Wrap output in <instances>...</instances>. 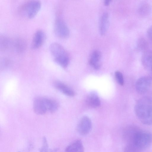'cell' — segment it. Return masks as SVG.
<instances>
[{"instance_id": "4fadbf2b", "label": "cell", "mask_w": 152, "mask_h": 152, "mask_svg": "<svg viewBox=\"0 0 152 152\" xmlns=\"http://www.w3.org/2000/svg\"><path fill=\"white\" fill-rule=\"evenodd\" d=\"M66 152H84V148L81 140H76L68 145Z\"/></svg>"}, {"instance_id": "484cf974", "label": "cell", "mask_w": 152, "mask_h": 152, "mask_svg": "<svg viewBox=\"0 0 152 152\" xmlns=\"http://www.w3.org/2000/svg\"><path fill=\"white\" fill-rule=\"evenodd\" d=\"M147 34L149 39L152 41V26L148 29Z\"/></svg>"}, {"instance_id": "52a82bcc", "label": "cell", "mask_w": 152, "mask_h": 152, "mask_svg": "<svg viewBox=\"0 0 152 152\" xmlns=\"http://www.w3.org/2000/svg\"><path fill=\"white\" fill-rule=\"evenodd\" d=\"M152 85V79L148 76H144L139 78L135 85L136 91L139 94H144Z\"/></svg>"}, {"instance_id": "ffe728a7", "label": "cell", "mask_w": 152, "mask_h": 152, "mask_svg": "<svg viewBox=\"0 0 152 152\" xmlns=\"http://www.w3.org/2000/svg\"><path fill=\"white\" fill-rule=\"evenodd\" d=\"M140 151L133 144H128L125 148L124 152H140Z\"/></svg>"}, {"instance_id": "3957f363", "label": "cell", "mask_w": 152, "mask_h": 152, "mask_svg": "<svg viewBox=\"0 0 152 152\" xmlns=\"http://www.w3.org/2000/svg\"><path fill=\"white\" fill-rule=\"evenodd\" d=\"M53 105V101L52 99L44 97H37L34 100V110L37 114L43 115L48 112H50Z\"/></svg>"}, {"instance_id": "9a60e30c", "label": "cell", "mask_w": 152, "mask_h": 152, "mask_svg": "<svg viewBox=\"0 0 152 152\" xmlns=\"http://www.w3.org/2000/svg\"><path fill=\"white\" fill-rule=\"evenodd\" d=\"M101 57V53L99 50H95L92 53L89 60V63L94 69H98L99 68Z\"/></svg>"}, {"instance_id": "ac0fdd59", "label": "cell", "mask_w": 152, "mask_h": 152, "mask_svg": "<svg viewBox=\"0 0 152 152\" xmlns=\"http://www.w3.org/2000/svg\"><path fill=\"white\" fill-rule=\"evenodd\" d=\"M12 39L7 36L2 35L0 38V49L5 51L11 48Z\"/></svg>"}, {"instance_id": "7c38bea8", "label": "cell", "mask_w": 152, "mask_h": 152, "mask_svg": "<svg viewBox=\"0 0 152 152\" xmlns=\"http://www.w3.org/2000/svg\"><path fill=\"white\" fill-rule=\"evenodd\" d=\"M55 87L65 95L72 96L74 95V91L64 83L58 81H55L53 83Z\"/></svg>"}, {"instance_id": "83f0119b", "label": "cell", "mask_w": 152, "mask_h": 152, "mask_svg": "<svg viewBox=\"0 0 152 152\" xmlns=\"http://www.w3.org/2000/svg\"><path fill=\"white\" fill-rule=\"evenodd\" d=\"M110 0H105L104 2V4L105 6H108L110 3Z\"/></svg>"}, {"instance_id": "9c48e42d", "label": "cell", "mask_w": 152, "mask_h": 152, "mask_svg": "<svg viewBox=\"0 0 152 152\" xmlns=\"http://www.w3.org/2000/svg\"><path fill=\"white\" fill-rule=\"evenodd\" d=\"M46 35L42 30H38L35 33L31 42V47L34 49H37L42 45L45 42Z\"/></svg>"}, {"instance_id": "d6986e66", "label": "cell", "mask_w": 152, "mask_h": 152, "mask_svg": "<svg viewBox=\"0 0 152 152\" xmlns=\"http://www.w3.org/2000/svg\"><path fill=\"white\" fill-rule=\"evenodd\" d=\"M148 46L147 42L144 38H140L138 41L137 46L139 50L145 52L147 50Z\"/></svg>"}, {"instance_id": "8992f818", "label": "cell", "mask_w": 152, "mask_h": 152, "mask_svg": "<svg viewBox=\"0 0 152 152\" xmlns=\"http://www.w3.org/2000/svg\"><path fill=\"white\" fill-rule=\"evenodd\" d=\"M54 32L56 35L61 39L68 38L69 35V31L65 22L62 19L58 18L55 22Z\"/></svg>"}, {"instance_id": "f1b7e54d", "label": "cell", "mask_w": 152, "mask_h": 152, "mask_svg": "<svg viewBox=\"0 0 152 152\" xmlns=\"http://www.w3.org/2000/svg\"><path fill=\"white\" fill-rule=\"evenodd\" d=\"M149 73V76L152 79V69L148 71Z\"/></svg>"}, {"instance_id": "6da1fadb", "label": "cell", "mask_w": 152, "mask_h": 152, "mask_svg": "<svg viewBox=\"0 0 152 152\" xmlns=\"http://www.w3.org/2000/svg\"><path fill=\"white\" fill-rule=\"evenodd\" d=\"M135 114L143 124L152 125V103L143 96L139 99L134 107Z\"/></svg>"}, {"instance_id": "7402d4cb", "label": "cell", "mask_w": 152, "mask_h": 152, "mask_svg": "<svg viewBox=\"0 0 152 152\" xmlns=\"http://www.w3.org/2000/svg\"><path fill=\"white\" fill-rule=\"evenodd\" d=\"M42 145L40 149V152H49L48 145L47 140L45 137L43 138Z\"/></svg>"}, {"instance_id": "2e32d148", "label": "cell", "mask_w": 152, "mask_h": 152, "mask_svg": "<svg viewBox=\"0 0 152 152\" xmlns=\"http://www.w3.org/2000/svg\"><path fill=\"white\" fill-rule=\"evenodd\" d=\"M109 15L105 12L101 17L99 25V31L102 35H104L107 30L109 24Z\"/></svg>"}, {"instance_id": "4316f807", "label": "cell", "mask_w": 152, "mask_h": 152, "mask_svg": "<svg viewBox=\"0 0 152 152\" xmlns=\"http://www.w3.org/2000/svg\"><path fill=\"white\" fill-rule=\"evenodd\" d=\"M58 149L57 148H54L53 149H50L49 152H57Z\"/></svg>"}, {"instance_id": "603a6c76", "label": "cell", "mask_w": 152, "mask_h": 152, "mask_svg": "<svg viewBox=\"0 0 152 152\" xmlns=\"http://www.w3.org/2000/svg\"><path fill=\"white\" fill-rule=\"evenodd\" d=\"M150 10V8L147 4H144L140 7L139 9V12L142 15L147 14Z\"/></svg>"}, {"instance_id": "7a4b0ae2", "label": "cell", "mask_w": 152, "mask_h": 152, "mask_svg": "<svg viewBox=\"0 0 152 152\" xmlns=\"http://www.w3.org/2000/svg\"><path fill=\"white\" fill-rule=\"evenodd\" d=\"M49 50L55 62L63 68L67 67L69 63V56L63 47L54 42L50 45Z\"/></svg>"}, {"instance_id": "277c9868", "label": "cell", "mask_w": 152, "mask_h": 152, "mask_svg": "<svg viewBox=\"0 0 152 152\" xmlns=\"http://www.w3.org/2000/svg\"><path fill=\"white\" fill-rule=\"evenodd\" d=\"M152 143V134L140 129L135 135L132 144L140 150L149 147Z\"/></svg>"}, {"instance_id": "30bf717a", "label": "cell", "mask_w": 152, "mask_h": 152, "mask_svg": "<svg viewBox=\"0 0 152 152\" xmlns=\"http://www.w3.org/2000/svg\"><path fill=\"white\" fill-rule=\"evenodd\" d=\"M138 127L131 126L126 128L124 131L123 137L128 144H132L137 133L140 130Z\"/></svg>"}, {"instance_id": "5b68a950", "label": "cell", "mask_w": 152, "mask_h": 152, "mask_svg": "<svg viewBox=\"0 0 152 152\" xmlns=\"http://www.w3.org/2000/svg\"><path fill=\"white\" fill-rule=\"evenodd\" d=\"M41 6L40 1H30L24 4L21 8V12L26 17L29 19L34 18L39 11Z\"/></svg>"}, {"instance_id": "44dd1931", "label": "cell", "mask_w": 152, "mask_h": 152, "mask_svg": "<svg viewBox=\"0 0 152 152\" xmlns=\"http://www.w3.org/2000/svg\"><path fill=\"white\" fill-rule=\"evenodd\" d=\"M115 76L118 84L121 86H123L124 84V81L122 73L119 71H117L115 73Z\"/></svg>"}, {"instance_id": "cb8c5ba5", "label": "cell", "mask_w": 152, "mask_h": 152, "mask_svg": "<svg viewBox=\"0 0 152 152\" xmlns=\"http://www.w3.org/2000/svg\"><path fill=\"white\" fill-rule=\"evenodd\" d=\"M144 95V96L148 99L152 103V85Z\"/></svg>"}, {"instance_id": "d4e9b609", "label": "cell", "mask_w": 152, "mask_h": 152, "mask_svg": "<svg viewBox=\"0 0 152 152\" xmlns=\"http://www.w3.org/2000/svg\"><path fill=\"white\" fill-rule=\"evenodd\" d=\"M10 63L9 59L6 58H2L1 59V67L3 68L7 66Z\"/></svg>"}, {"instance_id": "ba28073f", "label": "cell", "mask_w": 152, "mask_h": 152, "mask_svg": "<svg viewBox=\"0 0 152 152\" xmlns=\"http://www.w3.org/2000/svg\"><path fill=\"white\" fill-rule=\"evenodd\" d=\"M92 123L90 118L87 116L83 117L80 121L77 127L78 132L81 135H86L90 131Z\"/></svg>"}, {"instance_id": "5bb4252c", "label": "cell", "mask_w": 152, "mask_h": 152, "mask_svg": "<svg viewBox=\"0 0 152 152\" xmlns=\"http://www.w3.org/2000/svg\"><path fill=\"white\" fill-rule=\"evenodd\" d=\"M26 47L25 41L23 39L17 38L12 39V47L15 51L18 52H23Z\"/></svg>"}, {"instance_id": "e0dca14e", "label": "cell", "mask_w": 152, "mask_h": 152, "mask_svg": "<svg viewBox=\"0 0 152 152\" xmlns=\"http://www.w3.org/2000/svg\"><path fill=\"white\" fill-rule=\"evenodd\" d=\"M87 103L90 107H97L100 105V100L97 94L92 92L88 96L86 100Z\"/></svg>"}, {"instance_id": "8fae6325", "label": "cell", "mask_w": 152, "mask_h": 152, "mask_svg": "<svg viewBox=\"0 0 152 152\" xmlns=\"http://www.w3.org/2000/svg\"><path fill=\"white\" fill-rule=\"evenodd\" d=\"M141 61L144 68L148 71L152 69V50H147L144 52Z\"/></svg>"}]
</instances>
